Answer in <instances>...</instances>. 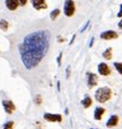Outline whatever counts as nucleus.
<instances>
[{"label":"nucleus","mask_w":122,"mask_h":129,"mask_svg":"<svg viewBox=\"0 0 122 129\" xmlns=\"http://www.w3.org/2000/svg\"><path fill=\"white\" fill-rule=\"evenodd\" d=\"M50 32L47 30H38L25 36L20 45L22 62L27 69H32L46 55L50 47Z\"/></svg>","instance_id":"obj_1"},{"label":"nucleus","mask_w":122,"mask_h":129,"mask_svg":"<svg viewBox=\"0 0 122 129\" xmlns=\"http://www.w3.org/2000/svg\"><path fill=\"white\" fill-rule=\"evenodd\" d=\"M112 98V90L107 86H103L99 88L96 92V99L99 103H106Z\"/></svg>","instance_id":"obj_2"},{"label":"nucleus","mask_w":122,"mask_h":129,"mask_svg":"<svg viewBox=\"0 0 122 129\" xmlns=\"http://www.w3.org/2000/svg\"><path fill=\"white\" fill-rule=\"evenodd\" d=\"M65 14L66 16H73L75 13V4L73 0H67L65 3Z\"/></svg>","instance_id":"obj_3"},{"label":"nucleus","mask_w":122,"mask_h":129,"mask_svg":"<svg viewBox=\"0 0 122 129\" xmlns=\"http://www.w3.org/2000/svg\"><path fill=\"white\" fill-rule=\"evenodd\" d=\"M44 119L49 122H61L62 121V116L60 114H51V113H45Z\"/></svg>","instance_id":"obj_4"},{"label":"nucleus","mask_w":122,"mask_h":129,"mask_svg":"<svg viewBox=\"0 0 122 129\" xmlns=\"http://www.w3.org/2000/svg\"><path fill=\"white\" fill-rule=\"evenodd\" d=\"M101 39H105V40H111V39H115L117 38V34L113 30H107V31H104L103 34L100 35Z\"/></svg>","instance_id":"obj_5"},{"label":"nucleus","mask_w":122,"mask_h":129,"mask_svg":"<svg viewBox=\"0 0 122 129\" xmlns=\"http://www.w3.org/2000/svg\"><path fill=\"white\" fill-rule=\"evenodd\" d=\"M3 106L8 114H12V113H14V111H15V105H14L13 102H11V100H3Z\"/></svg>","instance_id":"obj_6"},{"label":"nucleus","mask_w":122,"mask_h":129,"mask_svg":"<svg viewBox=\"0 0 122 129\" xmlns=\"http://www.w3.org/2000/svg\"><path fill=\"white\" fill-rule=\"evenodd\" d=\"M98 72H99V74L103 75V76H107V75L111 74V69H109V67L106 63H104V62L99 63V66H98Z\"/></svg>","instance_id":"obj_7"},{"label":"nucleus","mask_w":122,"mask_h":129,"mask_svg":"<svg viewBox=\"0 0 122 129\" xmlns=\"http://www.w3.org/2000/svg\"><path fill=\"white\" fill-rule=\"evenodd\" d=\"M32 6L36 9H38V11L46 9L47 8V5H46V1H45V0H32Z\"/></svg>","instance_id":"obj_8"},{"label":"nucleus","mask_w":122,"mask_h":129,"mask_svg":"<svg viewBox=\"0 0 122 129\" xmlns=\"http://www.w3.org/2000/svg\"><path fill=\"white\" fill-rule=\"evenodd\" d=\"M97 82H98L97 75L93 74V73L89 74V76H88V85H89L90 88H93L95 85H97Z\"/></svg>","instance_id":"obj_9"},{"label":"nucleus","mask_w":122,"mask_h":129,"mask_svg":"<svg viewBox=\"0 0 122 129\" xmlns=\"http://www.w3.org/2000/svg\"><path fill=\"white\" fill-rule=\"evenodd\" d=\"M6 6L9 11H15L19 6V0H6Z\"/></svg>","instance_id":"obj_10"},{"label":"nucleus","mask_w":122,"mask_h":129,"mask_svg":"<svg viewBox=\"0 0 122 129\" xmlns=\"http://www.w3.org/2000/svg\"><path fill=\"white\" fill-rule=\"evenodd\" d=\"M117 123H119V116H117V115H112L111 118L108 119V121H107L106 126H107V127H115Z\"/></svg>","instance_id":"obj_11"},{"label":"nucleus","mask_w":122,"mask_h":129,"mask_svg":"<svg viewBox=\"0 0 122 129\" xmlns=\"http://www.w3.org/2000/svg\"><path fill=\"white\" fill-rule=\"evenodd\" d=\"M104 113H105V110L103 107H97L95 111V119L96 120H101Z\"/></svg>","instance_id":"obj_12"},{"label":"nucleus","mask_w":122,"mask_h":129,"mask_svg":"<svg viewBox=\"0 0 122 129\" xmlns=\"http://www.w3.org/2000/svg\"><path fill=\"white\" fill-rule=\"evenodd\" d=\"M82 105H83V107H84V108L90 107V106L92 105V99H91L89 96H87L84 99L82 100Z\"/></svg>","instance_id":"obj_13"},{"label":"nucleus","mask_w":122,"mask_h":129,"mask_svg":"<svg viewBox=\"0 0 122 129\" xmlns=\"http://www.w3.org/2000/svg\"><path fill=\"white\" fill-rule=\"evenodd\" d=\"M103 56L105 58V59H107V60L112 59V48L111 47L107 48V50H106V51L103 53Z\"/></svg>","instance_id":"obj_14"},{"label":"nucleus","mask_w":122,"mask_h":129,"mask_svg":"<svg viewBox=\"0 0 122 129\" xmlns=\"http://www.w3.org/2000/svg\"><path fill=\"white\" fill-rule=\"evenodd\" d=\"M0 29L4 30V31H6L8 29V22L6 20H0Z\"/></svg>","instance_id":"obj_15"},{"label":"nucleus","mask_w":122,"mask_h":129,"mask_svg":"<svg viewBox=\"0 0 122 129\" xmlns=\"http://www.w3.org/2000/svg\"><path fill=\"white\" fill-rule=\"evenodd\" d=\"M59 14H60V11H59V9H54V11L51 13V15H50V16H51L52 20H55L58 16H59Z\"/></svg>","instance_id":"obj_16"},{"label":"nucleus","mask_w":122,"mask_h":129,"mask_svg":"<svg viewBox=\"0 0 122 129\" xmlns=\"http://www.w3.org/2000/svg\"><path fill=\"white\" fill-rule=\"evenodd\" d=\"M114 66H115V68H116L117 72H119L120 74H122V62H115Z\"/></svg>","instance_id":"obj_17"},{"label":"nucleus","mask_w":122,"mask_h":129,"mask_svg":"<svg viewBox=\"0 0 122 129\" xmlns=\"http://www.w3.org/2000/svg\"><path fill=\"white\" fill-rule=\"evenodd\" d=\"M14 128V122L13 121H9L4 126V129H13Z\"/></svg>","instance_id":"obj_18"},{"label":"nucleus","mask_w":122,"mask_h":129,"mask_svg":"<svg viewBox=\"0 0 122 129\" xmlns=\"http://www.w3.org/2000/svg\"><path fill=\"white\" fill-rule=\"evenodd\" d=\"M35 103H36L37 105H40V104H42V97L39 96V94H38V96L35 98Z\"/></svg>","instance_id":"obj_19"},{"label":"nucleus","mask_w":122,"mask_h":129,"mask_svg":"<svg viewBox=\"0 0 122 129\" xmlns=\"http://www.w3.org/2000/svg\"><path fill=\"white\" fill-rule=\"evenodd\" d=\"M117 16H119V17H122V5L120 6V11H119V13H117Z\"/></svg>","instance_id":"obj_20"},{"label":"nucleus","mask_w":122,"mask_h":129,"mask_svg":"<svg viewBox=\"0 0 122 129\" xmlns=\"http://www.w3.org/2000/svg\"><path fill=\"white\" fill-rule=\"evenodd\" d=\"M19 3H20V4H21V5H22V6H24V5H25V4H27V0H19Z\"/></svg>","instance_id":"obj_21"},{"label":"nucleus","mask_w":122,"mask_h":129,"mask_svg":"<svg viewBox=\"0 0 122 129\" xmlns=\"http://www.w3.org/2000/svg\"><path fill=\"white\" fill-rule=\"evenodd\" d=\"M61 55H62V54H60L59 58H58V63H59V64H60V62H61Z\"/></svg>","instance_id":"obj_22"},{"label":"nucleus","mask_w":122,"mask_h":129,"mask_svg":"<svg viewBox=\"0 0 122 129\" xmlns=\"http://www.w3.org/2000/svg\"><path fill=\"white\" fill-rule=\"evenodd\" d=\"M119 28H121V29H122V20L119 22Z\"/></svg>","instance_id":"obj_23"},{"label":"nucleus","mask_w":122,"mask_h":129,"mask_svg":"<svg viewBox=\"0 0 122 129\" xmlns=\"http://www.w3.org/2000/svg\"><path fill=\"white\" fill-rule=\"evenodd\" d=\"M37 126H38V128H37V129H43V127H42V126H40V124H39V123H38Z\"/></svg>","instance_id":"obj_24"}]
</instances>
